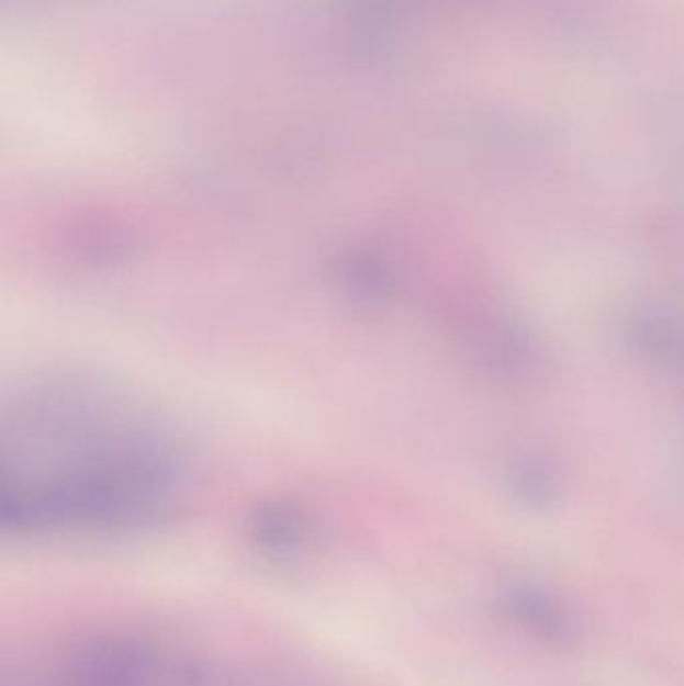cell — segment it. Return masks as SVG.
<instances>
[{
  "mask_svg": "<svg viewBox=\"0 0 684 686\" xmlns=\"http://www.w3.org/2000/svg\"><path fill=\"white\" fill-rule=\"evenodd\" d=\"M16 474L4 516L19 530L116 532L171 504L179 465L149 419L103 387L65 382L26 397L14 416Z\"/></svg>",
  "mask_w": 684,
  "mask_h": 686,
  "instance_id": "6da1fadb",
  "label": "cell"
},
{
  "mask_svg": "<svg viewBox=\"0 0 684 686\" xmlns=\"http://www.w3.org/2000/svg\"><path fill=\"white\" fill-rule=\"evenodd\" d=\"M502 618L554 651H569L580 639L579 618L570 606L552 591L536 584H512L496 598Z\"/></svg>",
  "mask_w": 684,
  "mask_h": 686,
  "instance_id": "7a4b0ae2",
  "label": "cell"
},
{
  "mask_svg": "<svg viewBox=\"0 0 684 686\" xmlns=\"http://www.w3.org/2000/svg\"><path fill=\"white\" fill-rule=\"evenodd\" d=\"M625 338L640 360L684 372V319L661 305H642L625 319Z\"/></svg>",
  "mask_w": 684,
  "mask_h": 686,
  "instance_id": "3957f363",
  "label": "cell"
},
{
  "mask_svg": "<svg viewBox=\"0 0 684 686\" xmlns=\"http://www.w3.org/2000/svg\"><path fill=\"white\" fill-rule=\"evenodd\" d=\"M504 486L511 498L536 513L554 508L562 498V474L548 456L528 454L512 458L504 472Z\"/></svg>",
  "mask_w": 684,
  "mask_h": 686,
  "instance_id": "277c9868",
  "label": "cell"
}]
</instances>
